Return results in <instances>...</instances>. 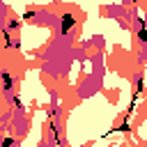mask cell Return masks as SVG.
<instances>
[{
	"instance_id": "obj_1",
	"label": "cell",
	"mask_w": 147,
	"mask_h": 147,
	"mask_svg": "<svg viewBox=\"0 0 147 147\" xmlns=\"http://www.w3.org/2000/svg\"><path fill=\"white\" fill-rule=\"evenodd\" d=\"M74 23H76L74 14H64V16H62V28H60V30H62V34H67V32L74 28Z\"/></svg>"
},
{
	"instance_id": "obj_2",
	"label": "cell",
	"mask_w": 147,
	"mask_h": 147,
	"mask_svg": "<svg viewBox=\"0 0 147 147\" xmlns=\"http://www.w3.org/2000/svg\"><path fill=\"white\" fill-rule=\"evenodd\" d=\"M0 76H2V83H5V92H9V90H11V76H9L7 71H2Z\"/></svg>"
},
{
	"instance_id": "obj_3",
	"label": "cell",
	"mask_w": 147,
	"mask_h": 147,
	"mask_svg": "<svg viewBox=\"0 0 147 147\" xmlns=\"http://www.w3.org/2000/svg\"><path fill=\"white\" fill-rule=\"evenodd\" d=\"M2 147H14V140H11V138H5V140H2Z\"/></svg>"
},
{
	"instance_id": "obj_4",
	"label": "cell",
	"mask_w": 147,
	"mask_h": 147,
	"mask_svg": "<svg viewBox=\"0 0 147 147\" xmlns=\"http://www.w3.org/2000/svg\"><path fill=\"white\" fill-rule=\"evenodd\" d=\"M140 41H142V44H147V30H145V28L140 30Z\"/></svg>"
}]
</instances>
